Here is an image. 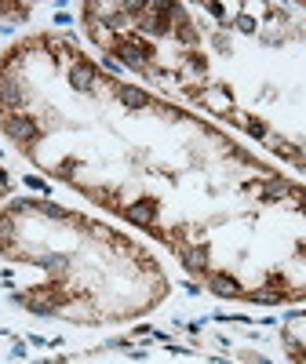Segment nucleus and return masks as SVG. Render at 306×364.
I'll return each mask as SVG.
<instances>
[{"mask_svg":"<svg viewBox=\"0 0 306 364\" xmlns=\"http://www.w3.org/2000/svg\"><path fill=\"white\" fill-rule=\"evenodd\" d=\"M0 135L41 175L168 248L211 295L306 302V182L58 29L0 48Z\"/></svg>","mask_w":306,"mask_h":364,"instance_id":"nucleus-1","label":"nucleus"},{"mask_svg":"<svg viewBox=\"0 0 306 364\" xmlns=\"http://www.w3.org/2000/svg\"><path fill=\"white\" fill-rule=\"evenodd\" d=\"M95 55L306 182V11L278 0H88Z\"/></svg>","mask_w":306,"mask_h":364,"instance_id":"nucleus-2","label":"nucleus"},{"mask_svg":"<svg viewBox=\"0 0 306 364\" xmlns=\"http://www.w3.org/2000/svg\"><path fill=\"white\" fill-rule=\"evenodd\" d=\"M0 295L66 324H128L172 295V277L135 233L48 197L0 204Z\"/></svg>","mask_w":306,"mask_h":364,"instance_id":"nucleus-3","label":"nucleus"},{"mask_svg":"<svg viewBox=\"0 0 306 364\" xmlns=\"http://www.w3.org/2000/svg\"><path fill=\"white\" fill-rule=\"evenodd\" d=\"M281 350L292 364H306V310H292L281 324Z\"/></svg>","mask_w":306,"mask_h":364,"instance_id":"nucleus-4","label":"nucleus"},{"mask_svg":"<svg viewBox=\"0 0 306 364\" xmlns=\"http://www.w3.org/2000/svg\"><path fill=\"white\" fill-rule=\"evenodd\" d=\"M302 11H306V4H302Z\"/></svg>","mask_w":306,"mask_h":364,"instance_id":"nucleus-5","label":"nucleus"}]
</instances>
